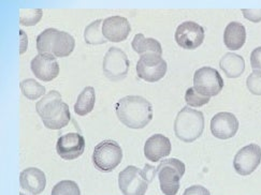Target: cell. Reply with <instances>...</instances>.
<instances>
[{
    "label": "cell",
    "mask_w": 261,
    "mask_h": 195,
    "mask_svg": "<svg viewBox=\"0 0 261 195\" xmlns=\"http://www.w3.org/2000/svg\"><path fill=\"white\" fill-rule=\"evenodd\" d=\"M246 86L253 95L261 96V75L255 72L250 73L246 79Z\"/></svg>",
    "instance_id": "83f0119b"
},
{
    "label": "cell",
    "mask_w": 261,
    "mask_h": 195,
    "mask_svg": "<svg viewBox=\"0 0 261 195\" xmlns=\"http://www.w3.org/2000/svg\"><path fill=\"white\" fill-rule=\"evenodd\" d=\"M243 16L253 23L261 22V9L260 10H252V9H243L242 10Z\"/></svg>",
    "instance_id": "f546056e"
},
{
    "label": "cell",
    "mask_w": 261,
    "mask_h": 195,
    "mask_svg": "<svg viewBox=\"0 0 261 195\" xmlns=\"http://www.w3.org/2000/svg\"><path fill=\"white\" fill-rule=\"evenodd\" d=\"M115 113L123 125L134 130L146 127L153 119V106L142 96H126L119 99Z\"/></svg>",
    "instance_id": "6da1fadb"
},
{
    "label": "cell",
    "mask_w": 261,
    "mask_h": 195,
    "mask_svg": "<svg viewBox=\"0 0 261 195\" xmlns=\"http://www.w3.org/2000/svg\"><path fill=\"white\" fill-rule=\"evenodd\" d=\"M123 160V150L113 140H105L96 145L93 152V164L103 173L114 171Z\"/></svg>",
    "instance_id": "52a82bcc"
},
{
    "label": "cell",
    "mask_w": 261,
    "mask_h": 195,
    "mask_svg": "<svg viewBox=\"0 0 261 195\" xmlns=\"http://www.w3.org/2000/svg\"><path fill=\"white\" fill-rule=\"evenodd\" d=\"M21 188L30 195H39L46 186V176L42 170L38 168H28L22 171L19 175Z\"/></svg>",
    "instance_id": "ac0fdd59"
},
{
    "label": "cell",
    "mask_w": 261,
    "mask_h": 195,
    "mask_svg": "<svg viewBox=\"0 0 261 195\" xmlns=\"http://www.w3.org/2000/svg\"><path fill=\"white\" fill-rule=\"evenodd\" d=\"M250 66L255 73L261 75V46L256 47L250 54Z\"/></svg>",
    "instance_id": "f1b7e54d"
},
{
    "label": "cell",
    "mask_w": 261,
    "mask_h": 195,
    "mask_svg": "<svg viewBox=\"0 0 261 195\" xmlns=\"http://www.w3.org/2000/svg\"><path fill=\"white\" fill-rule=\"evenodd\" d=\"M34 75L42 81H51L59 74L56 57L51 54H38L30 64Z\"/></svg>",
    "instance_id": "2e32d148"
},
{
    "label": "cell",
    "mask_w": 261,
    "mask_h": 195,
    "mask_svg": "<svg viewBox=\"0 0 261 195\" xmlns=\"http://www.w3.org/2000/svg\"><path fill=\"white\" fill-rule=\"evenodd\" d=\"M261 163V147L257 144H248L241 148L233 159V168L241 176H249Z\"/></svg>",
    "instance_id": "8fae6325"
},
{
    "label": "cell",
    "mask_w": 261,
    "mask_h": 195,
    "mask_svg": "<svg viewBox=\"0 0 261 195\" xmlns=\"http://www.w3.org/2000/svg\"><path fill=\"white\" fill-rule=\"evenodd\" d=\"M239 126V120L234 114L229 112H220L211 120L210 129L214 137L225 141L237 134Z\"/></svg>",
    "instance_id": "5bb4252c"
},
{
    "label": "cell",
    "mask_w": 261,
    "mask_h": 195,
    "mask_svg": "<svg viewBox=\"0 0 261 195\" xmlns=\"http://www.w3.org/2000/svg\"><path fill=\"white\" fill-rule=\"evenodd\" d=\"M96 102L95 89L92 86H86L79 95L74 104V112L79 116H86L94 109Z\"/></svg>",
    "instance_id": "7402d4cb"
},
{
    "label": "cell",
    "mask_w": 261,
    "mask_h": 195,
    "mask_svg": "<svg viewBox=\"0 0 261 195\" xmlns=\"http://www.w3.org/2000/svg\"><path fill=\"white\" fill-rule=\"evenodd\" d=\"M19 88H21L23 95L28 100H38L45 96V87L41 85L34 78H26L19 83Z\"/></svg>",
    "instance_id": "cb8c5ba5"
},
{
    "label": "cell",
    "mask_w": 261,
    "mask_h": 195,
    "mask_svg": "<svg viewBox=\"0 0 261 195\" xmlns=\"http://www.w3.org/2000/svg\"><path fill=\"white\" fill-rule=\"evenodd\" d=\"M204 37V28L192 20L179 24L174 34L176 44L184 49L198 48L203 43Z\"/></svg>",
    "instance_id": "7c38bea8"
},
{
    "label": "cell",
    "mask_w": 261,
    "mask_h": 195,
    "mask_svg": "<svg viewBox=\"0 0 261 195\" xmlns=\"http://www.w3.org/2000/svg\"><path fill=\"white\" fill-rule=\"evenodd\" d=\"M85 150V138L76 132L62 135L56 143L58 156L67 161L75 160L81 157Z\"/></svg>",
    "instance_id": "4fadbf2b"
},
{
    "label": "cell",
    "mask_w": 261,
    "mask_h": 195,
    "mask_svg": "<svg viewBox=\"0 0 261 195\" xmlns=\"http://www.w3.org/2000/svg\"><path fill=\"white\" fill-rule=\"evenodd\" d=\"M102 23L103 19L99 18L94 20L86 26L84 30V40L89 45H101L107 42V39L102 33Z\"/></svg>",
    "instance_id": "603a6c76"
},
{
    "label": "cell",
    "mask_w": 261,
    "mask_h": 195,
    "mask_svg": "<svg viewBox=\"0 0 261 195\" xmlns=\"http://www.w3.org/2000/svg\"><path fill=\"white\" fill-rule=\"evenodd\" d=\"M43 11L41 9H21L19 23L23 26H34L41 20Z\"/></svg>",
    "instance_id": "d4e9b609"
},
{
    "label": "cell",
    "mask_w": 261,
    "mask_h": 195,
    "mask_svg": "<svg viewBox=\"0 0 261 195\" xmlns=\"http://www.w3.org/2000/svg\"><path fill=\"white\" fill-rule=\"evenodd\" d=\"M246 42V29L243 24L231 22L227 25L224 32V43L230 50H239Z\"/></svg>",
    "instance_id": "d6986e66"
},
{
    "label": "cell",
    "mask_w": 261,
    "mask_h": 195,
    "mask_svg": "<svg viewBox=\"0 0 261 195\" xmlns=\"http://www.w3.org/2000/svg\"><path fill=\"white\" fill-rule=\"evenodd\" d=\"M204 130L203 113L189 106L180 109L174 120L176 137L185 143H193L202 135Z\"/></svg>",
    "instance_id": "277c9868"
},
{
    "label": "cell",
    "mask_w": 261,
    "mask_h": 195,
    "mask_svg": "<svg viewBox=\"0 0 261 195\" xmlns=\"http://www.w3.org/2000/svg\"><path fill=\"white\" fill-rule=\"evenodd\" d=\"M172 145L164 134H154L148 137L144 145V156L150 162H159L171 153Z\"/></svg>",
    "instance_id": "e0dca14e"
},
{
    "label": "cell",
    "mask_w": 261,
    "mask_h": 195,
    "mask_svg": "<svg viewBox=\"0 0 261 195\" xmlns=\"http://www.w3.org/2000/svg\"><path fill=\"white\" fill-rule=\"evenodd\" d=\"M220 69L229 78H237L243 74L245 70V60L236 53L225 54L219 61Z\"/></svg>",
    "instance_id": "ffe728a7"
},
{
    "label": "cell",
    "mask_w": 261,
    "mask_h": 195,
    "mask_svg": "<svg viewBox=\"0 0 261 195\" xmlns=\"http://www.w3.org/2000/svg\"><path fill=\"white\" fill-rule=\"evenodd\" d=\"M129 67L130 63L127 54L118 47H111L103 57V73L109 79L118 80L126 77Z\"/></svg>",
    "instance_id": "30bf717a"
},
{
    "label": "cell",
    "mask_w": 261,
    "mask_h": 195,
    "mask_svg": "<svg viewBox=\"0 0 261 195\" xmlns=\"http://www.w3.org/2000/svg\"><path fill=\"white\" fill-rule=\"evenodd\" d=\"M28 47V38L24 30H19V54L23 55Z\"/></svg>",
    "instance_id": "1f68e13d"
},
{
    "label": "cell",
    "mask_w": 261,
    "mask_h": 195,
    "mask_svg": "<svg viewBox=\"0 0 261 195\" xmlns=\"http://www.w3.org/2000/svg\"><path fill=\"white\" fill-rule=\"evenodd\" d=\"M185 164L175 158H168L159 163L157 175L160 190L165 195H176L179 190V181L185 175Z\"/></svg>",
    "instance_id": "5b68a950"
},
{
    "label": "cell",
    "mask_w": 261,
    "mask_h": 195,
    "mask_svg": "<svg viewBox=\"0 0 261 195\" xmlns=\"http://www.w3.org/2000/svg\"><path fill=\"white\" fill-rule=\"evenodd\" d=\"M130 32H132V27L128 19L124 16L113 15L103 19L102 33L110 42H123L128 38Z\"/></svg>",
    "instance_id": "9a60e30c"
},
{
    "label": "cell",
    "mask_w": 261,
    "mask_h": 195,
    "mask_svg": "<svg viewBox=\"0 0 261 195\" xmlns=\"http://www.w3.org/2000/svg\"><path fill=\"white\" fill-rule=\"evenodd\" d=\"M211 98L198 94L194 87H190L185 92V101L189 107H201L210 102Z\"/></svg>",
    "instance_id": "4316f807"
},
{
    "label": "cell",
    "mask_w": 261,
    "mask_h": 195,
    "mask_svg": "<svg viewBox=\"0 0 261 195\" xmlns=\"http://www.w3.org/2000/svg\"><path fill=\"white\" fill-rule=\"evenodd\" d=\"M37 49L39 54H51L56 58L68 57L75 47L74 38L56 28H47L37 37Z\"/></svg>",
    "instance_id": "3957f363"
},
{
    "label": "cell",
    "mask_w": 261,
    "mask_h": 195,
    "mask_svg": "<svg viewBox=\"0 0 261 195\" xmlns=\"http://www.w3.org/2000/svg\"><path fill=\"white\" fill-rule=\"evenodd\" d=\"M167 70V61L157 54L141 55L137 64L138 76L148 83H155V81L164 78Z\"/></svg>",
    "instance_id": "9c48e42d"
},
{
    "label": "cell",
    "mask_w": 261,
    "mask_h": 195,
    "mask_svg": "<svg viewBox=\"0 0 261 195\" xmlns=\"http://www.w3.org/2000/svg\"><path fill=\"white\" fill-rule=\"evenodd\" d=\"M51 195H81V191L75 181L62 180L53 187Z\"/></svg>",
    "instance_id": "484cf974"
},
{
    "label": "cell",
    "mask_w": 261,
    "mask_h": 195,
    "mask_svg": "<svg viewBox=\"0 0 261 195\" xmlns=\"http://www.w3.org/2000/svg\"><path fill=\"white\" fill-rule=\"evenodd\" d=\"M132 46L140 56L144 54L163 55V47L159 41L154 38H146L143 34H137L135 36Z\"/></svg>",
    "instance_id": "44dd1931"
},
{
    "label": "cell",
    "mask_w": 261,
    "mask_h": 195,
    "mask_svg": "<svg viewBox=\"0 0 261 195\" xmlns=\"http://www.w3.org/2000/svg\"><path fill=\"white\" fill-rule=\"evenodd\" d=\"M36 110L41 117L44 127L49 130L65 128L71 120L69 106L57 90L48 91L40 99L36 104Z\"/></svg>",
    "instance_id": "7a4b0ae2"
},
{
    "label": "cell",
    "mask_w": 261,
    "mask_h": 195,
    "mask_svg": "<svg viewBox=\"0 0 261 195\" xmlns=\"http://www.w3.org/2000/svg\"><path fill=\"white\" fill-rule=\"evenodd\" d=\"M194 88L198 94L212 98L223 90L224 79L219 72L212 67H202L194 74Z\"/></svg>",
    "instance_id": "ba28073f"
},
{
    "label": "cell",
    "mask_w": 261,
    "mask_h": 195,
    "mask_svg": "<svg viewBox=\"0 0 261 195\" xmlns=\"http://www.w3.org/2000/svg\"><path fill=\"white\" fill-rule=\"evenodd\" d=\"M183 195H211V193L205 187L200 186V184H195V186L188 187L184 191Z\"/></svg>",
    "instance_id": "4dcf8cb0"
},
{
    "label": "cell",
    "mask_w": 261,
    "mask_h": 195,
    "mask_svg": "<svg viewBox=\"0 0 261 195\" xmlns=\"http://www.w3.org/2000/svg\"><path fill=\"white\" fill-rule=\"evenodd\" d=\"M148 165L144 170L129 165L119 173L118 187L124 195H144L148 183L153 180L147 173Z\"/></svg>",
    "instance_id": "8992f818"
}]
</instances>
